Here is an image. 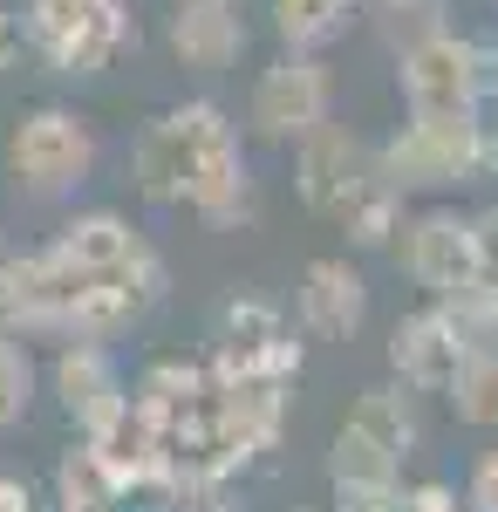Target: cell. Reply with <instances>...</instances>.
<instances>
[{
  "label": "cell",
  "mask_w": 498,
  "mask_h": 512,
  "mask_svg": "<svg viewBox=\"0 0 498 512\" xmlns=\"http://www.w3.org/2000/svg\"><path fill=\"white\" fill-rule=\"evenodd\" d=\"M403 512H471V506H464L458 485H444V478H423V485L403 478Z\"/></svg>",
  "instance_id": "cb8c5ba5"
},
{
  "label": "cell",
  "mask_w": 498,
  "mask_h": 512,
  "mask_svg": "<svg viewBox=\"0 0 498 512\" xmlns=\"http://www.w3.org/2000/svg\"><path fill=\"white\" fill-rule=\"evenodd\" d=\"M301 512H314V506H301Z\"/></svg>",
  "instance_id": "4316f807"
},
{
  "label": "cell",
  "mask_w": 498,
  "mask_h": 512,
  "mask_svg": "<svg viewBox=\"0 0 498 512\" xmlns=\"http://www.w3.org/2000/svg\"><path fill=\"white\" fill-rule=\"evenodd\" d=\"M0 512H41L35 506V485L14 478V472H0Z\"/></svg>",
  "instance_id": "484cf974"
},
{
  "label": "cell",
  "mask_w": 498,
  "mask_h": 512,
  "mask_svg": "<svg viewBox=\"0 0 498 512\" xmlns=\"http://www.w3.org/2000/svg\"><path fill=\"white\" fill-rule=\"evenodd\" d=\"M362 21V0H267V28L294 55H328Z\"/></svg>",
  "instance_id": "e0dca14e"
},
{
  "label": "cell",
  "mask_w": 498,
  "mask_h": 512,
  "mask_svg": "<svg viewBox=\"0 0 498 512\" xmlns=\"http://www.w3.org/2000/svg\"><path fill=\"white\" fill-rule=\"evenodd\" d=\"M464 506L471 512H498V444L471 458V472H464Z\"/></svg>",
  "instance_id": "603a6c76"
},
{
  "label": "cell",
  "mask_w": 498,
  "mask_h": 512,
  "mask_svg": "<svg viewBox=\"0 0 498 512\" xmlns=\"http://www.w3.org/2000/svg\"><path fill=\"white\" fill-rule=\"evenodd\" d=\"M389 253L403 260L410 287H423V301H458L471 287H485L478 233H471V212H458V205H423V212H410Z\"/></svg>",
  "instance_id": "ba28073f"
},
{
  "label": "cell",
  "mask_w": 498,
  "mask_h": 512,
  "mask_svg": "<svg viewBox=\"0 0 498 512\" xmlns=\"http://www.w3.org/2000/svg\"><path fill=\"white\" fill-rule=\"evenodd\" d=\"M492 7H498V0H492Z\"/></svg>",
  "instance_id": "83f0119b"
},
{
  "label": "cell",
  "mask_w": 498,
  "mask_h": 512,
  "mask_svg": "<svg viewBox=\"0 0 498 512\" xmlns=\"http://www.w3.org/2000/svg\"><path fill=\"white\" fill-rule=\"evenodd\" d=\"M205 396H212V369H205V362H185V355L144 362V369L130 376V410H144L151 424H178V417H192Z\"/></svg>",
  "instance_id": "2e32d148"
},
{
  "label": "cell",
  "mask_w": 498,
  "mask_h": 512,
  "mask_svg": "<svg viewBox=\"0 0 498 512\" xmlns=\"http://www.w3.org/2000/svg\"><path fill=\"white\" fill-rule=\"evenodd\" d=\"M96 164H103V137H96V123L69 110V103H35V110H21L14 130H7V171H14V185L41 205H62V198H76L89 178H96Z\"/></svg>",
  "instance_id": "277c9868"
},
{
  "label": "cell",
  "mask_w": 498,
  "mask_h": 512,
  "mask_svg": "<svg viewBox=\"0 0 498 512\" xmlns=\"http://www.w3.org/2000/svg\"><path fill=\"white\" fill-rule=\"evenodd\" d=\"M369 321V280L348 253H321L307 260L294 280V328L307 342H355Z\"/></svg>",
  "instance_id": "8fae6325"
},
{
  "label": "cell",
  "mask_w": 498,
  "mask_h": 512,
  "mask_svg": "<svg viewBox=\"0 0 498 512\" xmlns=\"http://www.w3.org/2000/svg\"><path fill=\"white\" fill-rule=\"evenodd\" d=\"M342 424H355L362 437H376L389 458H417L423 451V417H417V390H403L396 376L389 383H369V390H355V403H348Z\"/></svg>",
  "instance_id": "9a60e30c"
},
{
  "label": "cell",
  "mask_w": 498,
  "mask_h": 512,
  "mask_svg": "<svg viewBox=\"0 0 498 512\" xmlns=\"http://www.w3.org/2000/svg\"><path fill=\"white\" fill-rule=\"evenodd\" d=\"M498 164V137L485 117H403L376 144V178L403 198H444L485 185Z\"/></svg>",
  "instance_id": "7a4b0ae2"
},
{
  "label": "cell",
  "mask_w": 498,
  "mask_h": 512,
  "mask_svg": "<svg viewBox=\"0 0 498 512\" xmlns=\"http://www.w3.org/2000/svg\"><path fill=\"white\" fill-rule=\"evenodd\" d=\"M48 253L82 280H130L151 308L171 294L164 253H157L151 239H144V226H130V212H116V205H76V212L55 226Z\"/></svg>",
  "instance_id": "5b68a950"
},
{
  "label": "cell",
  "mask_w": 498,
  "mask_h": 512,
  "mask_svg": "<svg viewBox=\"0 0 498 512\" xmlns=\"http://www.w3.org/2000/svg\"><path fill=\"white\" fill-rule=\"evenodd\" d=\"M335 117V69L328 55H294L280 48L246 89V130L260 144H301L314 123Z\"/></svg>",
  "instance_id": "8992f818"
},
{
  "label": "cell",
  "mask_w": 498,
  "mask_h": 512,
  "mask_svg": "<svg viewBox=\"0 0 498 512\" xmlns=\"http://www.w3.org/2000/svg\"><path fill=\"white\" fill-rule=\"evenodd\" d=\"M403 219H410V198L389 192V185H376V192H369V198H362V205L342 219V233H348V246H355V253H383V246H396Z\"/></svg>",
  "instance_id": "44dd1931"
},
{
  "label": "cell",
  "mask_w": 498,
  "mask_h": 512,
  "mask_svg": "<svg viewBox=\"0 0 498 512\" xmlns=\"http://www.w3.org/2000/svg\"><path fill=\"white\" fill-rule=\"evenodd\" d=\"M376 185H383V178H376V144L355 137L348 123L328 117V123H314L301 144H294V198H301L314 219L342 226Z\"/></svg>",
  "instance_id": "52a82bcc"
},
{
  "label": "cell",
  "mask_w": 498,
  "mask_h": 512,
  "mask_svg": "<svg viewBox=\"0 0 498 512\" xmlns=\"http://www.w3.org/2000/svg\"><path fill=\"white\" fill-rule=\"evenodd\" d=\"M246 41H253V28H246L239 0H178L164 14V48L185 76H205V82L232 76Z\"/></svg>",
  "instance_id": "7c38bea8"
},
{
  "label": "cell",
  "mask_w": 498,
  "mask_h": 512,
  "mask_svg": "<svg viewBox=\"0 0 498 512\" xmlns=\"http://www.w3.org/2000/svg\"><path fill=\"white\" fill-rule=\"evenodd\" d=\"M157 499H164L157 512H239L232 492H226V478H178V485H164Z\"/></svg>",
  "instance_id": "7402d4cb"
},
{
  "label": "cell",
  "mask_w": 498,
  "mask_h": 512,
  "mask_svg": "<svg viewBox=\"0 0 498 512\" xmlns=\"http://www.w3.org/2000/svg\"><path fill=\"white\" fill-rule=\"evenodd\" d=\"M185 212H192L205 233H239V226H253V219H260V178H253L246 151H232V158L212 164L192 185Z\"/></svg>",
  "instance_id": "4fadbf2b"
},
{
  "label": "cell",
  "mask_w": 498,
  "mask_h": 512,
  "mask_svg": "<svg viewBox=\"0 0 498 512\" xmlns=\"http://www.w3.org/2000/svg\"><path fill=\"white\" fill-rule=\"evenodd\" d=\"M35 383H41V369H35V355H28V335H7L0 328V437L28 424Z\"/></svg>",
  "instance_id": "d6986e66"
},
{
  "label": "cell",
  "mask_w": 498,
  "mask_h": 512,
  "mask_svg": "<svg viewBox=\"0 0 498 512\" xmlns=\"http://www.w3.org/2000/svg\"><path fill=\"white\" fill-rule=\"evenodd\" d=\"M14 7H21L28 62H41L48 76H103L123 48H137L130 0H14Z\"/></svg>",
  "instance_id": "3957f363"
},
{
  "label": "cell",
  "mask_w": 498,
  "mask_h": 512,
  "mask_svg": "<svg viewBox=\"0 0 498 512\" xmlns=\"http://www.w3.org/2000/svg\"><path fill=\"white\" fill-rule=\"evenodd\" d=\"M451 417L464 431H498V349H471L458 369V383L444 390Z\"/></svg>",
  "instance_id": "ac0fdd59"
},
{
  "label": "cell",
  "mask_w": 498,
  "mask_h": 512,
  "mask_svg": "<svg viewBox=\"0 0 498 512\" xmlns=\"http://www.w3.org/2000/svg\"><path fill=\"white\" fill-rule=\"evenodd\" d=\"M464 355H471V335L458 328V315L444 308V301H423V308H410V315L389 328V376L403 383V390L417 396H444L451 383H458Z\"/></svg>",
  "instance_id": "30bf717a"
},
{
  "label": "cell",
  "mask_w": 498,
  "mask_h": 512,
  "mask_svg": "<svg viewBox=\"0 0 498 512\" xmlns=\"http://www.w3.org/2000/svg\"><path fill=\"white\" fill-rule=\"evenodd\" d=\"M48 512H130V485L110 472V458H103L89 437H76V444L55 458Z\"/></svg>",
  "instance_id": "5bb4252c"
},
{
  "label": "cell",
  "mask_w": 498,
  "mask_h": 512,
  "mask_svg": "<svg viewBox=\"0 0 498 512\" xmlns=\"http://www.w3.org/2000/svg\"><path fill=\"white\" fill-rule=\"evenodd\" d=\"M28 62V41H21V7L0 0V76H14Z\"/></svg>",
  "instance_id": "d4e9b609"
},
{
  "label": "cell",
  "mask_w": 498,
  "mask_h": 512,
  "mask_svg": "<svg viewBox=\"0 0 498 512\" xmlns=\"http://www.w3.org/2000/svg\"><path fill=\"white\" fill-rule=\"evenodd\" d=\"M232 151H246L232 110L212 103V96H185V103L157 110V117L130 137V185H137V198L157 205V212H185L192 185L219 158H232Z\"/></svg>",
  "instance_id": "6da1fadb"
},
{
  "label": "cell",
  "mask_w": 498,
  "mask_h": 512,
  "mask_svg": "<svg viewBox=\"0 0 498 512\" xmlns=\"http://www.w3.org/2000/svg\"><path fill=\"white\" fill-rule=\"evenodd\" d=\"M369 21L389 41V55H403L410 41L451 28V0H369Z\"/></svg>",
  "instance_id": "ffe728a7"
},
{
  "label": "cell",
  "mask_w": 498,
  "mask_h": 512,
  "mask_svg": "<svg viewBox=\"0 0 498 512\" xmlns=\"http://www.w3.org/2000/svg\"><path fill=\"white\" fill-rule=\"evenodd\" d=\"M48 396H55V410L76 424V437H89L130 403V376H123V362H116L110 342L62 335V349L48 355Z\"/></svg>",
  "instance_id": "9c48e42d"
}]
</instances>
